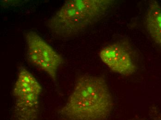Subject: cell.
Instances as JSON below:
<instances>
[{
	"label": "cell",
	"mask_w": 161,
	"mask_h": 120,
	"mask_svg": "<svg viewBox=\"0 0 161 120\" xmlns=\"http://www.w3.org/2000/svg\"><path fill=\"white\" fill-rule=\"evenodd\" d=\"M114 105L104 78L83 75L76 80L72 92L58 112L65 120H106Z\"/></svg>",
	"instance_id": "obj_1"
},
{
	"label": "cell",
	"mask_w": 161,
	"mask_h": 120,
	"mask_svg": "<svg viewBox=\"0 0 161 120\" xmlns=\"http://www.w3.org/2000/svg\"><path fill=\"white\" fill-rule=\"evenodd\" d=\"M114 3L113 0L66 1L47 20V26L58 38H72L102 19Z\"/></svg>",
	"instance_id": "obj_2"
},
{
	"label": "cell",
	"mask_w": 161,
	"mask_h": 120,
	"mask_svg": "<svg viewBox=\"0 0 161 120\" xmlns=\"http://www.w3.org/2000/svg\"><path fill=\"white\" fill-rule=\"evenodd\" d=\"M42 88L34 76L24 67L18 71L13 89V120H37Z\"/></svg>",
	"instance_id": "obj_3"
},
{
	"label": "cell",
	"mask_w": 161,
	"mask_h": 120,
	"mask_svg": "<svg viewBox=\"0 0 161 120\" xmlns=\"http://www.w3.org/2000/svg\"><path fill=\"white\" fill-rule=\"evenodd\" d=\"M25 40L28 60L56 82L58 70L63 63L61 55L34 31L25 34Z\"/></svg>",
	"instance_id": "obj_4"
},
{
	"label": "cell",
	"mask_w": 161,
	"mask_h": 120,
	"mask_svg": "<svg viewBox=\"0 0 161 120\" xmlns=\"http://www.w3.org/2000/svg\"><path fill=\"white\" fill-rule=\"evenodd\" d=\"M99 55L105 65L117 74L128 76L136 71L132 53L124 43L108 45L100 50Z\"/></svg>",
	"instance_id": "obj_5"
},
{
	"label": "cell",
	"mask_w": 161,
	"mask_h": 120,
	"mask_svg": "<svg viewBox=\"0 0 161 120\" xmlns=\"http://www.w3.org/2000/svg\"><path fill=\"white\" fill-rule=\"evenodd\" d=\"M145 24L149 34L161 47V6L157 1H152L150 3Z\"/></svg>",
	"instance_id": "obj_6"
},
{
	"label": "cell",
	"mask_w": 161,
	"mask_h": 120,
	"mask_svg": "<svg viewBox=\"0 0 161 120\" xmlns=\"http://www.w3.org/2000/svg\"><path fill=\"white\" fill-rule=\"evenodd\" d=\"M153 117L155 120H161V115L157 111H154L153 113Z\"/></svg>",
	"instance_id": "obj_7"
}]
</instances>
